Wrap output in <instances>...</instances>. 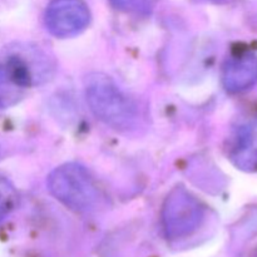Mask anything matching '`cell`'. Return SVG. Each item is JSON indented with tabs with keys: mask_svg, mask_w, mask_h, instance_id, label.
Wrapping results in <instances>:
<instances>
[{
	"mask_svg": "<svg viewBox=\"0 0 257 257\" xmlns=\"http://www.w3.org/2000/svg\"><path fill=\"white\" fill-rule=\"evenodd\" d=\"M85 95L93 114L119 131L133 128L138 119L135 100L117 83L103 73H92L85 79Z\"/></svg>",
	"mask_w": 257,
	"mask_h": 257,
	"instance_id": "6da1fadb",
	"label": "cell"
},
{
	"mask_svg": "<svg viewBox=\"0 0 257 257\" xmlns=\"http://www.w3.org/2000/svg\"><path fill=\"white\" fill-rule=\"evenodd\" d=\"M48 188L59 202L75 212H90L100 203L97 183L78 163H65L48 176Z\"/></svg>",
	"mask_w": 257,
	"mask_h": 257,
	"instance_id": "7a4b0ae2",
	"label": "cell"
},
{
	"mask_svg": "<svg viewBox=\"0 0 257 257\" xmlns=\"http://www.w3.org/2000/svg\"><path fill=\"white\" fill-rule=\"evenodd\" d=\"M203 206L183 186L168 193L163 203L162 217L166 231L172 237L187 235L198 227L203 218Z\"/></svg>",
	"mask_w": 257,
	"mask_h": 257,
	"instance_id": "3957f363",
	"label": "cell"
},
{
	"mask_svg": "<svg viewBox=\"0 0 257 257\" xmlns=\"http://www.w3.org/2000/svg\"><path fill=\"white\" fill-rule=\"evenodd\" d=\"M90 13L84 0H52L45 12V24L54 37L70 38L88 27Z\"/></svg>",
	"mask_w": 257,
	"mask_h": 257,
	"instance_id": "277c9868",
	"label": "cell"
},
{
	"mask_svg": "<svg viewBox=\"0 0 257 257\" xmlns=\"http://www.w3.org/2000/svg\"><path fill=\"white\" fill-rule=\"evenodd\" d=\"M228 157L246 172H257V118L241 122L228 140Z\"/></svg>",
	"mask_w": 257,
	"mask_h": 257,
	"instance_id": "5b68a950",
	"label": "cell"
},
{
	"mask_svg": "<svg viewBox=\"0 0 257 257\" xmlns=\"http://www.w3.org/2000/svg\"><path fill=\"white\" fill-rule=\"evenodd\" d=\"M222 83L230 93L252 88L257 83V55L245 52L228 58L223 65Z\"/></svg>",
	"mask_w": 257,
	"mask_h": 257,
	"instance_id": "8992f818",
	"label": "cell"
},
{
	"mask_svg": "<svg viewBox=\"0 0 257 257\" xmlns=\"http://www.w3.org/2000/svg\"><path fill=\"white\" fill-rule=\"evenodd\" d=\"M24 90L18 85L3 57H0V109L17 104L24 95Z\"/></svg>",
	"mask_w": 257,
	"mask_h": 257,
	"instance_id": "52a82bcc",
	"label": "cell"
},
{
	"mask_svg": "<svg viewBox=\"0 0 257 257\" xmlns=\"http://www.w3.org/2000/svg\"><path fill=\"white\" fill-rule=\"evenodd\" d=\"M17 198L14 187L5 178L0 177V221L14 208Z\"/></svg>",
	"mask_w": 257,
	"mask_h": 257,
	"instance_id": "ba28073f",
	"label": "cell"
}]
</instances>
